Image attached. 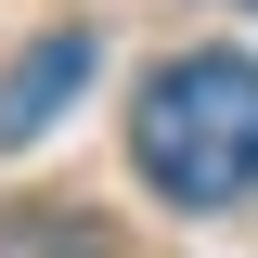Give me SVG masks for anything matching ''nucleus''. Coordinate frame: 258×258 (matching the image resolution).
I'll list each match as a JSON object with an SVG mask.
<instances>
[{
    "instance_id": "nucleus-1",
    "label": "nucleus",
    "mask_w": 258,
    "mask_h": 258,
    "mask_svg": "<svg viewBox=\"0 0 258 258\" xmlns=\"http://www.w3.org/2000/svg\"><path fill=\"white\" fill-rule=\"evenodd\" d=\"M129 168L168 207H245L258 194V64L245 52H168L129 103Z\"/></svg>"
},
{
    "instance_id": "nucleus-2",
    "label": "nucleus",
    "mask_w": 258,
    "mask_h": 258,
    "mask_svg": "<svg viewBox=\"0 0 258 258\" xmlns=\"http://www.w3.org/2000/svg\"><path fill=\"white\" fill-rule=\"evenodd\" d=\"M91 64H103V39H91V26H52V39H26V52L0 64V155H26L39 129L91 91Z\"/></svg>"
},
{
    "instance_id": "nucleus-3",
    "label": "nucleus",
    "mask_w": 258,
    "mask_h": 258,
    "mask_svg": "<svg viewBox=\"0 0 258 258\" xmlns=\"http://www.w3.org/2000/svg\"><path fill=\"white\" fill-rule=\"evenodd\" d=\"M0 258H103V232L78 220V207H13V220H0Z\"/></svg>"
},
{
    "instance_id": "nucleus-4",
    "label": "nucleus",
    "mask_w": 258,
    "mask_h": 258,
    "mask_svg": "<svg viewBox=\"0 0 258 258\" xmlns=\"http://www.w3.org/2000/svg\"><path fill=\"white\" fill-rule=\"evenodd\" d=\"M245 13H258V0H245Z\"/></svg>"
}]
</instances>
